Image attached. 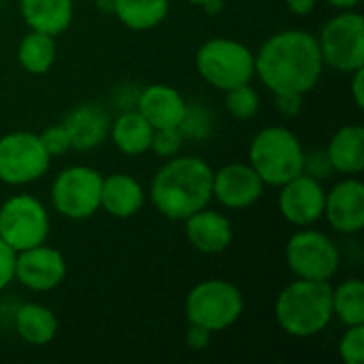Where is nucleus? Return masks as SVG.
<instances>
[{"mask_svg":"<svg viewBox=\"0 0 364 364\" xmlns=\"http://www.w3.org/2000/svg\"><path fill=\"white\" fill-rule=\"evenodd\" d=\"M363 77H364V66L352 73V96L358 109L364 107V90H363Z\"/></svg>","mask_w":364,"mask_h":364,"instance_id":"c9c22d12","label":"nucleus"},{"mask_svg":"<svg viewBox=\"0 0 364 364\" xmlns=\"http://www.w3.org/2000/svg\"><path fill=\"white\" fill-rule=\"evenodd\" d=\"M66 277L64 256L45 243L17 252L15 279L34 292H49L58 288Z\"/></svg>","mask_w":364,"mask_h":364,"instance_id":"ddd939ff","label":"nucleus"},{"mask_svg":"<svg viewBox=\"0 0 364 364\" xmlns=\"http://www.w3.org/2000/svg\"><path fill=\"white\" fill-rule=\"evenodd\" d=\"M15 331L30 346H47L58 333V318L45 305L26 303L15 314Z\"/></svg>","mask_w":364,"mask_h":364,"instance_id":"5701e85b","label":"nucleus"},{"mask_svg":"<svg viewBox=\"0 0 364 364\" xmlns=\"http://www.w3.org/2000/svg\"><path fill=\"white\" fill-rule=\"evenodd\" d=\"M339 356L346 364H363L364 360V324L348 326L339 341Z\"/></svg>","mask_w":364,"mask_h":364,"instance_id":"cd10ccee","label":"nucleus"},{"mask_svg":"<svg viewBox=\"0 0 364 364\" xmlns=\"http://www.w3.org/2000/svg\"><path fill=\"white\" fill-rule=\"evenodd\" d=\"M149 198L168 220H186L209 207L213 198V168L203 158L173 156L151 179Z\"/></svg>","mask_w":364,"mask_h":364,"instance_id":"f03ea898","label":"nucleus"},{"mask_svg":"<svg viewBox=\"0 0 364 364\" xmlns=\"http://www.w3.org/2000/svg\"><path fill=\"white\" fill-rule=\"evenodd\" d=\"M196 70L209 85L228 92L254 79L256 58L243 43L218 36L198 47Z\"/></svg>","mask_w":364,"mask_h":364,"instance_id":"39448f33","label":"nucleus"},{"mask_svg":"<svg viewBox=\"0 0 364 364\" xmlns=\"http://www.w3.org/2000/svg\"><path fill=\"white\" fill-rule=\"evenodd\" d=\"M256 75L273 94H307L322 77L324 60L318 38L305 30H282L264 41Z\"/></svg>","mask_w":364,"mask_h":364,"instance_id":"f257e3e1","label":"nucleus"},{"mask_svg":"<svg viewBox=\"0 0 364 364\" xmlns=\"http://www.w3.org/2000/svg\"><path fill=\"white\" fill-rule=\"evenodd\" d=\"M188 2H192V4H198V6H205L207 11H211V9H218V4H220V0H188Z\"/></svg>","mask_w":364,"mask_h":364,"instance_id":"58836bf2","label":"nucleus"},{"mask_svg":"<svg viewBox=\"0 0 364 364\" xmlns=\"http://www.w3.org/2000/svg\"><path fill=\"white\" fill-rule=\"evenodd\" d=\"M264 194V183L258 173L243 162H232L213 171V198L226 209H247Z\"/></svg>","mask_w":364,"mask_h":364,"instance_id":"4468645a","label":"nucleus"},{"mask_svg":"<svg viewBox=\"0 0 364 364\" xmlns=\"http://www.w3.org/2000/svg\"><path fill=\"white\" fill-rule=\"evenodd\" d=\"M303 145L299 136L284 126L262 128L250 145V166L264 186H284L303 173Z\"/></svg>","mask_w":364,"mask_h":364,"instance_id":"20e7f679","label":"nucleus"},{"mask_svg":"<svg viewBox=\"0 0 364 364\" xmlns=\"http://www.w3.org/2000/svg\"><path fill=\"white\" fill-rule=\"evenodd\" d=\"M109 130H111V139L115 147L126 156L145 154L154 136V126L136 109L119 113V117L109 126Z\"/></svg>","mask_w":364,"mask_h":364,"instance_id":"4be33fe9","label":"nucleus"},{"mask_svg":"<svg viewBox=\"0 0 364 364\" xmlns=\"http://www.w3.org/2000/svg\"><path fill=\"white\" fill-rule=\"evenodd\" d=\"M49 226L45 205L30 194H15L0 207V239L15 252L45 243Z\"/></svg>","mask_w":364,"mask_h":364,"instance_id":"6e6552de","label":"nucleus"},{"mask_svg":"<svg viewBox=\"0 0 364 364\" xmlns=\"http://www.w3.org/2000/svg\"><path fill=\"white\" fill-rule=\"evenodd\" d=\"M333 171L341 175H358L364 168V128L358 124L339 128L326 147Z\"/></svg>","mask_w":364,"mask_h":364,"instance_id":"412c9836","label":"nucleus"},{"mask_svg":"<svg viewBox=\"0 0 364 364\" xmlns=\"http://www.w3.org/2000/svg\"><path fill=\"white\" fill-rule=\"evenodd\" d=\"M245 301L241 290L226 279H205L196 284L186 299L188 324L220 333L230 328L243 314Z\"/></svg>","mask_w":364,"mask_h":364,"instance_id":"423d86ee","label":"nucleus"},{"mask_svg":"<svg viewBox=\"0 0 364 364\" xmlns=\"http://www.w3.org/2000/svg\"><path fill=\"white\" fill-rule=\"evenodd\" d=\"M55 53V36L30 30L17 47V62L30 75H45L53 66Z\"/></svg>","mask_w":364,"mask_h":364,"instance_id":"b1692460","label":"nucleus"},{"mask_svg":"<svg viewBox=\"0 0 364 364\" xmlns=\"http://www.w3.org/2000/svg\"><path fill=\"white\" fill-rule=\"evenodd\" d=\"M324 218L331 228L343 235H356L364 228V186L360 179H343L326 192Z\"/></svg>","mask_w":364,"mask_h":364,"instance_id":"2eb2a0df","label":"nucleus"},{"mask_svg":"<svg viewBox=\"0 0 364 364\" xmlns=\"http://www.w3.org/2000/svg\"><path fill=\"white\" fill-rule=\"evenodd\" d=\"M286 4L294 15H309L316 9V0H286Z\"/></svg>","mask_w":364,"mask_h":364,"instance_id":"e433bc0d","label":"nucleus"},{"mask_svg":"<svg viewBox=\"0 0 364 364\" xmlns=\"http://www.w3.org/2000/svg\"><path fill=\"white\" fill-rule=\"evenodd\" d=\"M286 262L299 279L328 282L341 264L335 241L320 230H299L286 243Z\"/></svg>","mask_w":364,"mask_h":364,"instance_id":"1a4fd4ad","label":"nucleus"},{"mask_svg":"<svg viewBox=\"0 0 364 364\" xmlns=\"http://www.w3.org/2000/svg\"><path fill=\"white\" fill-rule=\"evenodd\" d=\"M226 107L237 119H252L258 113L260 96L250 83H243L226 92Z\"/></svg>","mask_w":364,"mask_h":364,"instance_id":"bb28decb","label":"nucleus"},{"mask_svg":"<svg viewBox=\"0 0 364 364\" xmlns=\"http://www.w3.org/2000/svg\"><path fill=\"white\" fill-rule=\"evenodd\" d=\"M19 13L30 30L62 34L73 21V0H19Z\"/></svg>","mask_w":364,"mask_h":364,"instance_id":"aec40b11","label":"nucleus"},{"mask_svg":"<svg viewBox=\"0 0 364 364\" xmlns=\"http://www.w3.org/2000/svg\"><path fill=\"white\" fill-rule=\"evenodd\" d=\"M331 6H335L337 11H352L354 6L360 4V0H326Z\"/></svg>","mask_w":364,"mask_h":364,"instance_id":"4c0bfd02","label":"nucleus"},{"mask_svg":"<svg viewBox=\"0 0 364 364\" xmlns=\"http://www.w3.org/2000/svg\"><path fill=\"white\" fill-rule=\"evenodd\" d=\"M303 173L314 177V179H318V181L326 179L333 173V166H331L326 149H316V151L305 154L303 156Z\"/></svg>","mask_w":364,"mask_h":364,"instance_id":"2f4dec72","label":"nucleus"},{"mask_svg":"<svg viewBox=\"0 0 364 364\" xmlns=\"http://www.w3.org/2000/svg\"><path fill=\"white\" fill-rule=\"evenodd\" d=\"M45 151L49 156H62L70 149V136H68V130L64 128V124H58V126H49L45 128L41 134H38Z\"/></svg>","mask_w":364,"mask_h":364,"instance_id":"7c9ffc66","label":"nucleus"},{"mask_svg":"<svg viewBox=\"0 0 364 364\" xmlns=\"http://www.w3.org/2000/svg\"><path fill=\"white\" fill-rule=\"evenodd\" d=\"M15 256L17 252L0 239V292L15 279Z\"/></svg>","mask_w":364,"mask_h":364,"instance_id":"473e14b6","label":"nucleus"},{"mask_svg":"<svg viewBox=\"0 0 364 364\" xmlns=\"http://www.w3.org/2000/svg\"><path fill=\"white\" fill-rule=\"evenodd\" d=\"M324 200H326V190L322 183L305 173L292 177L284 186H279V211L286 222L292 226L305 228L318 222L324 215Z\"/></svg>","mask_w":364,"mask_h":364,"instance_id":"f8f14e48","label":"nucleus"},{"mask_svg":"<svg viewBox=\"0 0 364 364\" xmlns=\"http://www.w3.org/2000/svg\"><path fill=\"white\" fill-rule=\"evenodd\" d=\"M209 126H211V122H209L207 111H205L203 107H198V105H192V107L188 105L186 115H183V119H181V124H179V132H181L183 136L203 139V136H207Z\"/></svg>","mask_w":364,"mask_h":364,"instance_id":"c756f323","label":"nucleus"},{"mask_svg":"<svg viewBox=\"0 0 364 364\" xmlns=\"http://www.w3.org/2000/svg\"><path fill=\"white\" fill-rule=\"evenodd\" d=\"M51 156L45 151L38 134L9 132L0 136V181L9 186H26L43 177Z\"/></svg>","mask_w":364,"mask_h":364,"instance_id":"9b49d317","label":"nucleus"},{"mask_svg":"<svg viewBox=\"0 0 364 364\" xmlns=\"http://www.w3.org/2000/svg\"><path fill=\"white\" fill-rule=\"evenodd\" d=\"M211 335H213V333H209L207 328L196 326V324H190V326H188V333H186V343H188L190 350L200 352V350H205V348L211 343Z\"/></svg>","mask_w":364,"mask_h":364,"instance_id":"f704fd0d","label":"nucleus"},{"mask_svg":"<svg viewBox=\"0 0 364 364\" xmlns=\"http://www.w3.org/2000/svg\"><path fill=\"white\" fill-rule=\"evenodd\" d=\"M279 328L296 339L320 335L333 320V288L328 282L294 279L275 301Z\"/></svg>","mask_w":364,"mask_h":364,"instance_id":"7ed1b4c3","label":"nucleus"},{"mask_svg":"<svg viewBox=\"0 0 364 364\" xmlns=\"http://www.w3.org/2000/svg\"><path fill=\"white\" fill-rule=\"evenodd\" d=\"M186 109L188 102L183 100V96L173 85H164V83H154L143 87L136 100V111L154 126V130L179 128Z\"/></svg>","mask_w":364,"mask_h":364,"instance_id":"dca6fc26","label":"nucleus"},{"mask_svg":"<svg viewBox=\"0 0 364 364\" xmlns=\"http://www.w3.org/2000/svg\"><path fill=\"white\" fill-rule=\"evenodd\" d=\"M324 66L339 73H354L364 66V19L360 13L341 11L331 17L318 38Z\"/></svg>","mask_w":364,"mask_h":364,"instance_id":"0eeeda50","label":"nucleus"},{"mask_svg":"<svg viewBox=\"0 0 364 364\" xmlns=\"http://www.w3.org/2000/svg\"><path fill=\"white\" fill-rule=\"evenodd\" d=\"M145 203L143 186L126 175V173H113L109 177H102V190H100V207L119 220L132 218L141 211Z\"/></svg>","mask_w":364,"mask_h":364,"instance_id":"a211bd4d","label":"nucleus"},{"mask_svg":"<svg viewBox=\"0 0 364 364\" xmlns=\"http://www.w3.org/2000/svg\"><path fill=\"white\" fill-rule=\"evenodd\" d=\"M181 145H183V134L179 132V128H158L154 130L149 149L160 158H173L179 154Z\"/></svg>","mask_w":364,"mask_h":364,"instance_id":"c85d7f7f","label":"nucleus"},{"mask_svg":"<svg viewBox=\"0 0 364 364\" xmlns=\"http://www.w3.org/2000/svg\"><path fill=\"white\" fill-rule=\"evenodd\" d=\"M98 2V6H100V11H105V13H113V6H115V0H96Z\"/></svg>","mask_w":364,"mask_h":364,"instance_id":"ea45409f","label":"nucleus"},{"mask_svg":"<svg viewBox=\"0 0 364 364\" xmlns=\"http://www.w3.org/2000/svg\"><path fill=\"white\" fill-rule=\"evenodd\" d=\"M333 318L346 326L364 324V284L360 279H346L333 288Z\"/></svg>","mask_w":364,"mask_h":364,"instance_id":"a878e982","label":"nucleus"},{"mask_svg":"<svg viewBox=\"0 0 364 364\" xmlns=\"http://www.w3.org/2000/svg\"><path fill=\"white\" fill-rule=\"evenodd\" d=\"M275 107L282 115H299L303 107V94H275Z\"/></svg>","mask_w":364,"mask_h":364,"instance_id":"72a5a7b5","label":"nucleus"},{"mask_svg":"<svg viewBox=\"0 0 364 364\" xmlns=\"http://www.w3.org/2000/svg\"><path fill=\"white\" fill-rule=\"evenodd\" d=\"M109 117L105 109L96 105H81L68 113L64 119V128L70 136V147L79 151H87L98 147L109 134Z\"/></svg>","mask_w":364,"mask_h":364,"instance_id":"6ab92c4d","label":"nucleus"},{"mask_svg":"<svg viewBox=\"0 0 364 364\" xmlns=\"http://www.w3.org/2000/svg\"><path fill=\"white\" fill-rule=\"evenodd\" d=\"M183 222L190 245L200 254H220L232 243V224L220 211H211L205 207Z\"/></svg>","mask_w":364,"mask_h":364,"instance_id":"f3484780","label":"nucleus"},{"mask_svg":"<svg viewBox=\"0 0 364 364\" xmlns=\"http://www.w3.org/2000/svg\"><path fill=\"white\" fill-rule=\"evenodd\" d=\"M102 175L90 166L64 168L51 186L55 211L68 220H87L100 209Z\"/></svg>","mask_w":364,"mask_h":364,"instance_id":"9d476101","label":"nucleus"},{"mask_svg":"<svg viewBox=\"0 0 364 364\" xmlns=\"http://www.w3.org/2000/svg\"><path fill=\"white\" fill-rule=\"evenodd\" d=\"M168 0H115L113 13L130 30H151L168 15Z\"/></svg>","mask_w":364,"mask_h":364,"instance_id":"393cba45","label":"nucleus"}]
</instances>
